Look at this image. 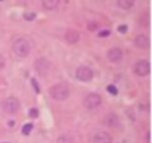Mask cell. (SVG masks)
<instances>
[{"mask_svg": "<svg viewBox=\"0 0 152 143\" xmlns=\"http://www.w3.org/2000/svg\"><path fill=\"white\" fill-rule=\"evenodd\" d=\"M56 143H74V139L69 134H62L56 139Z\"/></svg>", "mask_w": 152, "mask_h": 143, "instance_id": "15", "label": "cell"}, {"mask_svg": "<svg viewBox=\"0 0 152 143\" xmlns=\"http://www.w3.org/2000/svg\"><path fill=\"white\" fill-rule=\"evenodd\" d=\"M134 44L138 49H147L149 47V39L144 35H138L134 39Z\"/></svg>", "mask_w": 152, "mask_h": 143, "instance_id": "12", "label": "cell"}, {"mask_svg": "<svg viewBox=\"0 0 152 143\" xmlns=\"http://www.w3.org/2000/svg\"><path fill=\"white\" fill-rule=\"evenodd\" d=\"M127 26H124V25H122V26H120L119 27V31L120 33H125L127 32Z\"/></svg>", "mask_w": 152, "mask_h": 143, "instance_id": "23", "label": "cell"}, {"mask_svg": "<svg viewBox=\"0 0 152 143\" xmlns=\"http://www.w3.org/2000/svg\"><path fill=\"white\" fill-rule=\"evenodd\" d=\"M150 72V65L149 62L145 60H140L134 66V73L139 77H145Z\"/></svg>", "mask_w": 152, "mask_h": 143, "instance_id": "7", "label": "cell"}, {"mask_svg": "<svg viewBox=\"0 0 152 143\" xmlns=\"http://www.w3.org/2000/svg\"><path fill=\"white\" fill-rule=\"evenodd\" d=\"M29 114H30L31 117L35 118L39 115V111H38L37 108H32V110H30V112H29Z\"/></svg>", "mask_w": 152, "mask_h": 143, "instance_id": "19", "label": "cell"}, {"mask_svg": "<svg viewBox=\"0 0 152 143\" xmlns=\"http://www.w3.org/2000/svg\"><path fill=\"white\" fill-rule=\"evenodd\" d=\"M80 39V35L76 30L73 29H68L64 34V40L66 41L68 44H75Z\"/></svg>", "mask_w": 152, "mask_h": 143, "instance_id": "9", "label": "cell"}, {"mask_svg": "<svg viewBox=\"0 0 152 143\" xmlns=\"http://www.w3.org/2000/svg\"><path fill=\"white\" fill-rule=\"evenodd\" d=\"M94 143H112V137L108 132L100 131L94 136Z\"/></svg>", "mask_w": 152, "mask_h": 143, "instance_id": "11", "label": "cell"}, {"mask_svg": "<svg viewBox=\"0 0 152 143\" xmlns=\"http://www.w3.org/2000/svg\"><path fill=\"white\" fill-rule=\"evenodd\" d=\"M104 124L109 128H112V129H118L120 125L119 116L115 113H108L104 117Z\"/></svg>", "mask_w": 152, "mask_h": 143, "instance_id": "8", "label": "cell"}, {"mask_svg": "<svg viewBox=\"0 0 152 143\" xmlns=\"http://www.w3.org/2000/svg\"><path fill=\"white\" fill-rule=\"evenodd\" d=\"M5 67V59L2 55H0V71Z\"/></svg>", "mask_w": 152, "mask_h": 143, "instance_id": "22", "label": "cell"}, {"mask_svg": "<svg viewBox=\"0 0 152 143\" xmlns=\"http://www.w3.org/2000/svg\"><path fill=\"white\" fill-rule=\"evenodd\" d=\"M111 34L110 32V30H103V31H101V32H99V37H108L109 35Z\"/></svg>", "mask_w": 152, "mask_h": 143, "instance_id": "20", "label": "cell"}, {"mask_svg": "<svg viewBox=\"0 0 152 143\" xmlns=\"http://www.w3.org/2000/svg\"><path fill=\"white\" fill-rule=\"evenodd\" d=\"M12 50H13L15 55H17L18 57L25 58L30 53L31 46L26 39L17 38L16 40H14L13 44H12Z\"/></svg>", "mask_w": 152, "mask_h": 143, "instance_id": "1", "label": "cell"}, {"mask_svg": "<svg viewBox=\"0 0 152 143\" xmlns=\"http://www.w3.org/2000/svg\"><path fill=\"white\" fill-rule=\"evenodd\" d=\"M108 91H109L110 93L114 94V96H116V94L118 93V89H117V88H116V86H108Z\"/></svg>", "mask_w": 152, "mask_h": 143, "instance_id": "18", "label": "cell"}, {"mask_svg": "<svg viewBox=\"0 0 152 143\" xmlns=\"http://www.w3.org/2000/svg\"><path fill=\"white\" fill-rule=\"evenodd\" d=\"M32 129H33L32 123H27V124H25L23 126V128H22V132H23L25 135H28V134H30V132L32 131Z\"/></svg>", "mask_w": 152, "mask_h": 143, "instance_id": "16", "label": "cell"}, {"mask_svg": "<svg viewBox=\"0 0 152 143\" xmlns=\"http://www.w3.org/2000/svg\"><path fill=\"white\" fill-rule=\"evenodd\" d=\"M135 0H118V5L124 10H129L134 5Z\"/></svg>", "mask_w": 152, "mask_h": 143, "instance_id": "14", "label": "cell"}, {"mask_svg": "<svg viewBox=\"0 0 152 143\" xmlns=\"http://www.w3.org/2000/svg\"><path fill=\"white\" fill-rule=\"evenodd\" d=\"M88 29L89 30H91V31H95L96 29H97L99 27V25H98V23L97 22H89L88 23Z\"/></svg>", "mask_w": 152, "mask_h": 143, "instance_id": "17", "label": "cell"}, {"mask_svg": "<svg viewBox=\"0 0 152 143\" xmlns=\"http://www.w3.org/2000/svg\"><path fill=\"white\" fill-rule=\"evenodd\" d=\"M69 89L64 84H56L50 89V94L54 100L62 101L68 98L69 96Z\"/></svg>", "mask_w": 152, "mask_h": 143, "instance_id": "2", "label": "cell"}, {"mask_svg": "<svg viewBox=\"0 0 152 143\" xmlns=\"http://www.w3.org/2000/svg\"><path fill=\"white\" fill-rule=\"evenodd\" d=\"M1 108L7 114H14L20 110V103L14 96H9L2 100Z\"/></svg>", "mask_w": 152, "mask_h": 143, "instance_id": "3", "label": "cell"}, {"mask_svg": "<svg viewBox=\"0 0 152 143\" xmlns=\"http://www.w3.org/2000/svg\"><path fill=\"white\" fill-rule=\"evenodd\" d=\"M60 0H42V4L45 10H54L59 6Z\"/></svg>", "mask_w": 152, "mask_h": 143, "instance_id": "13", "label": "cell"}, {"mask_svg": "<svg viewBox=\"0 0 152 143\" xmlns=\"http://www.w3.org/2000/svg\"><path fill=\"white\" fill-rule=\"evenodd\" d=\"M107 57L108 59L113 63L119 62L122 58V51L119 49V48H113V49L109 50Z\"/></svg>", "mask_w": 152, "mask_h": 143, "instance_id": "10", "label": "cell"}, {"mask_svg": "<svg viewBox=\"0 0 152 143\" xmlns=\"http://www.w3.org/2000/svg\"><path fill=\"white\" fill-rule=\"evenodd\" d=\"M101 103H102L101 96H99L98 93H89L88 96L84 98L83 105L87 110H96L97 107H99L101 105Z\"/></svg>", "mask_w": 152, "mask_h": 143, "instance_id": "4", "label": "cell"}, {"mask_svg": "<svg viewBox=\"0 0 152 143\" xmlns=\"http://www.w3.org/2000/svg\"><path fill=\"white\" fill-rule=\"evenodd\" d=\"M35 17H36L35 14H34V13H30V14H26V15L24 16V18H25L26 20L31 21V20H34V19H35Z\"/></svg>", "mask_w": 152, "mask_h": 143, "instance_id": "21", "label": "cell"}, {"mask_svg": "<svg viewBox=\"0 0 152 143\" xmlns=\"http://www.w3.org/2000/svg\"><path fill=\"white\" fill-rule=\"evenodd\" d=\"M34 68L41 76H45L49 73L50 69V62L45 58H39L34 63Z\"/></svg>", "mask_w": 152, "mask_h": 143, "instance_id": "5", "label": "cell"}, {"mask_svg": "<svg viewBox=\"0 0 152 143\" xmlns=\"http://www.w3.org/2000/svg\"><path fill=\"white\" fill-rule=\"evenodd\" d=\"M93 71L88 67H80L76 71L77 80L81 82H90L93 79Z\"/></svg>", "mask_w": 152, "mask_h": 143, "instance_id": "6", "label": "cell"}]
</instances>
